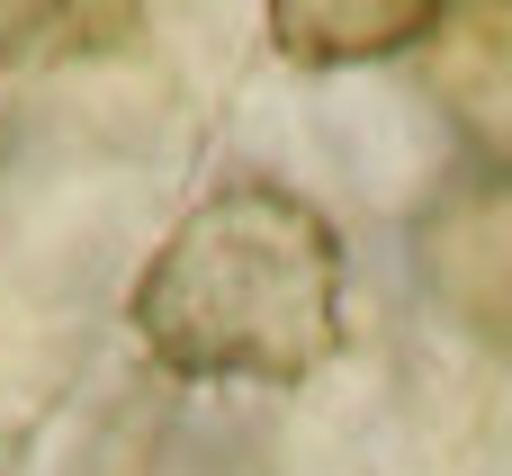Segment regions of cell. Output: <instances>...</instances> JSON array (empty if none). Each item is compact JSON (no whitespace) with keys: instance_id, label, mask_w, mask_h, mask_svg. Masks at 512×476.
Wrapping results in <instances>:
<instances>
[{"instance_id":"4","label":"cell","mask_w":512,"mask_h":476,"mask_svg":"<svg viewBox=\"0 0 512 476\" xmlns=\"http://www.w3.org/2000/svg\"><path fill=\"white\" fill-rule=\"evenodd\" d=\"M432 18H441L432 0H279L270 9V36L297 63H369V54L423 45Z\"/></svg>"},{"instance_id":"2","label":"cell","mask_w":512,"mask_h":476,"mask_svg":"<svg viewBox=\"0 0 512 476\" xmlns=\"http://www.w3.org/2000/svg\"><path fill=\"white\" fill-rule=\"evenodd\" d=\"M423 81H432L459 153L477 162V180L512 189V0L441 9L423 36Z\"/></svg>"},{"instance_id":"3","label":"cell","mask_w":512,"mask_h":476,"mask_svg":"<svg viewBox=\"0 0 512 476\" xmlns=\"http://www.w3.org/2000/svg\"><path fill=\"white\" fill-rule=\"evenodd\" d=\"M423 261H432V288H441V297L477 288L486 270L504 279L495 306H486L468 333H486V342H504V351H512V189H504V180H477L468 198H450L441 225L423 234Z\"/></svg>"},{"instance_id":"1","label":"cell","mask_w":512,"mask_h":476,"mask_svg":"<svg viewBox=\"0 0 512 476\" xmlns=\"http://www.w3.org/2000/svg\"><path fill=\"white\" fill-rule=\"evenodd\" d=\"M126 315L171 378L297 387L342 351V234L279 180H225L144 261Z\"/></svg>"}]
</instances>
